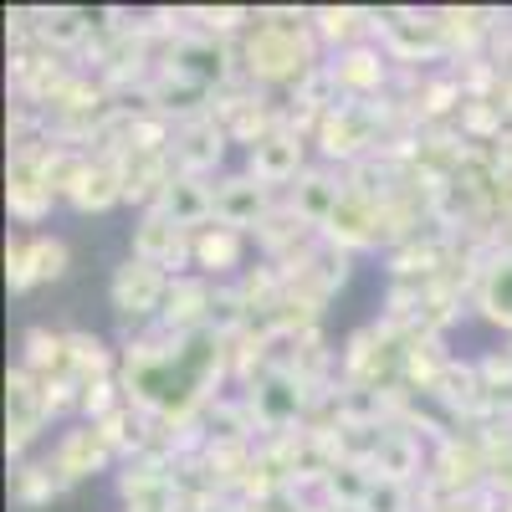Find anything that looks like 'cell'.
Here are the masks:
<instances>
[{
  "instance_id": "obj_1",
  "label": "cell",
  "mask_w": 512,
  "mask_h": 512,
  "mask_svg": "<svg viewBox=\"0 0 512 512\" xmlns=\"http://www.w3.org/2000/svg\"><path fill=\"white\" fill-rule=\"evenodd\" d=\"M323 41L313 31V11H262L256 26H246L241 47H236V62H241V77L251 82H303L308 72H318Z\"/></svg>"
},
{
  "instance_id": "obj_2",
  "label": "cell",
  "mask_w": 512,
  "mask_h": 512,
  "mask_svg": "<svg viewBox=\"0 0 512 512\" xmlns=\"http://www.w3.org/2000/svg\"><path fill=\"white\" fill-rule=\"evenodd\" d=\"M374 31H379V47L390 62H436L446 52V36H441V21L436 11L420 16V11H379L374 16Z\"/></svg>"
},
{
  "instance_id": "obj_3",
  "label": "cell",
  "mask_w": 512,
  "mask_h": 512,
  "mask_svg": "<svg viewBox=\"0 0 512 512\" xmlns=\"http://www.w3.org/2000/svg\"><path fill=\"white\" fill-rule=\"evenodd\" d=\"M164 292H169L164 267L128 256V262L113 272V282H108V303H113V313H118L123 323H144V318H159Z\"/></svg>"
},
{
  "instance_id": "obj_4",
  "label": "cell",
  "mask_w": 512,
  "mask_h": 512,
  "mask_svg": "<svg viewBox=\"0 0 512 512\" xmlns=\"http://www.w3.org/2000/svg\"><path fill=\"white\" fill-rule=\"evenodd\" d=\"M303 169H308V134H297V128H277L256 149H246V175L267 190H292L303 180Z\"/></svg>"
},
{
  "instance_id": "obj_5",
  "label": "cell",
  "mask_w": 512,
  "mask_h": 512,
  "mask_svg": "<svg viewBox=\"0 0 512 512\" xmlns=\"http://www.w3.org/2000/svg\"><path fill=\"white\" fill-rule=\"evenodd\" d=\"M134 256L139 262H154L164 272L185 277V262H195V231H185L180 221H169L164 210H144L134 226Z\"/></svg>"
},
{
  "instance_id": "obj_6",
  "label": "cell",
  "mask_w": 512,
  "mask_h": 512,
  "mask_svg": "<svg viewBox=\"0 0 512 512\" xmlns=\"http://www.w3.org/2000/svg\"><path fill=\"white\" fill-rule=\"evenodd\" d=\"M41 144H47V139L21 144V149L11 154V185H6V205H11V216H16L21 226L47 221V216H52V205H57L52 185L41 180Z\"/></svg>"
},
{
  "instance_id": "obj_7",
  "label": "cell",
  "mask_w": 512,
  "mask_h": 512,
  "mask_svg": "<svg viewBox=\"0 0 512 512\" xmlns=\"http://www.w3.org/2000/svg\"><path fill=\"white\" fill-rule=\"evenodd\" d=\"M6 405H11V456H26V446L47 431L52 420V405H47V379H36L31 369H11L6 379Z\"/></svg>"
},
{
  "instance_id": "obj_8",
  "label": "cell",
  "mask_w": 512,
  "mask_h": 512,
  "mask_svg": "<svg viewBox=\"0 0 512 512\" xmlns=\"http://www.w3.org/2000/svg\"><path fill=\"white\" fill-rule=\"evenodd\" d=\"M226 144H231V134L221 128V118L205 113V118H195V123H175V144H169V159H175L180 175L205 180L210 169L226 164Z\"/></svg>"
},
{
  "instance_id": "obj_9",
  "label": "cell",
  "mask_w": 512,
  "mask_h": 512,
  "mask_svg": "<svg viewBox=\"0 0 512 512\" xmlns=\"http://www.w3.org/2000/svg\"><path fill=\"white\" fill-rule=\"evenodd\" d=\"M113 461L118 456H113L108 436L98 431V420H82V425H72V431H62V441L52 451V472L62 477V487H72V482L98 477L103 466H113Z\"/></svg>"
},
{
  "instance_id": "obj_10",
  "label": "cell",
  "mask_w": 512,
  "mask_h": 512,
  "mask_svg": "<svg viewBox=\"0 0 512 512\" xmlns=\"http://www.w3.org/2000/svg\"><path fill=\"white\" fill-rule=\"evenodd\" d=\"M338 93H344L349 103H374L384 93V82H390V57H384V47H374V41H359V47L338 52L328 62Z\"/></svg>"
},
{
  "instance_id": "obj_11",
  "label": "cell",
  "mask_w": 512,
  "mask_h": 512,
  "mask_svg": "<svg viewBox=\"0 0 512 512\" xmlns=\"http://www.w3.org/2000/svg\"><path fill=\"white\" fill-rule=\"evenodd\" d=\"M349 195V185H344V169H333V164H308L303 169V180H297L292 190H287V205L303 216L318 236H323V226L333 221V210H338V200Z\"/></svg>"
},
{
  "instance_id": "obj_12",
  "label": "cell",
  "mask_w": 512,
  "mask_h": 512,
  "mask_svg": "<svg viewBox=\"0 0 512 512\" xmlns=\"http://www.w3.org/2000/svg\"><path fill=\"white\" fill-rule=\"evenodd\" d=\"M210 292L216 282L205 277H169V292H164V308H159V328H169L175 338H190V333H205L210 328Z\"/></svg>"
},
{
  "instance_id": "obj_13",
  "label": "cell",
  "mask_w": 512,
  "mask_h": 512,
  "mask_svg": "<svg viewBox=\"0 0 512 512\" xmlns=\"http://www.w3.org/2000/svg\"><path fill=\"white\" fill-rule=\"evenodd\" d=\"M272 190L256 185L251 175H226L216 185V226H231V231H256L267 216H272Z\"/></svg>"
},
{
  "instance_id": "obj_14",
  "label": "cell",
  "mask_w": 512,
  "mask_h": 512,
  "mask_svg": "<svg viewBox=\"0 0 512 512\" xmlns=\"http://www.w3.org/2000/svg\"><path fill=\"white\" fill-rule=\"evenodd\" d=\"M323 241L344 246V251H369V246H384V205L364 200V195H344L333 210V221L323 226Z\"/></svg>"
},
{
  "instance_id": "obj_15",
  "label": "cell",
  "mask_w": 512,
  "mask_h": 512,
  "mask_svg": "<svg viewBox=\"0 0 512 512\" xmlns=\"http://www.w3.org/2000/svg\"><path fill=\"white\" fill-rule=\"evenodd\" d=\"M420 466H425L420 436H415V431H405V425H384V431H379V446H374V456H369L374 482L415 487V477H425Z\"/></svg>"
},
{
  "instance_id": "obj_16",
  "label": "cell",
  "mask_w": 512,
  "mask_h": 512,
  "mask_svg": "<svg viewBox=\"0 0 512 512\" xmlns=\"http://www.w3.org/2000/svg\"><path fill=\"white\" fill-rule=\"evenodd\" d=\"M436 405L446 410V415H456V420H477V415H492V400H487V379H482V369L477 364H446V374H441V384H436Z\"/></svg>"
},
{
  "instance_id": "obj_17",
  "label": "cell",
  "mask_w": 512,
  "mask_h": 512,
  "mask_svg": "<svg viewBox=\"0 0 512 512\" xmlns=\"http://www.w3.org/2000/svg\"><path fill=\"white\" fill-rule=\"evenodd\" d=\"M159 210L169 221H180L185 231H205L210 221H216V185H205L195 175H175L159 200Z\"/></svg>"
},
{
  "instance_id": "obj_18",
  "label": "cell",
  "mask_w": 512,
  "mask_h": 512,
  "mask_svg": "<svg viewBox=\"0 0 512 512\" xmlns=\"http://www.w3.org/2000/svg\"><path fill=\"white\" fill-rule=\"evenodd\" d=\"M477 308L487 323L512 333V256L507 251H487L482 256V272H477Z\"/></svg>"
},
{
  "instance_id": "obj_19",
  "label": "cell",
  "mask_w": 512,
  "mask_h": 512,
  "mask_svg": "<svg viewBox=\"0 0 512 512\" xmlns=\"http://www.w3.org/2000/svg\"><path fill=\"white\" fill-rule=\"evenodd\" d=\"M118 200H123V175H118V164L93 154L88 175H82V185L67 195V205L82 210V216H103V210H113Z\"/></svg>"
},
{
  "instance_id": "obj_20",
  "label": "cell",
  "mask_w": 512,
  "mask_h": 512,
  "mask_svg": "<svg viewBox=\"0 0 512 512\" xmlns=\"http://www.w3.org/2000/svg\"><path fill=\"white\" fill-rule=\"evenodd\" d=\"M21 369H31L36 379H72V359H67V333L52 328H26L21 338Z\"/></svg>"
},
{
  "instance_id": "obj_21",
  "label": "cell",
  "mask_w": 512,
  "mask_h": 512,
  "mask_svg": "<svg viewBox=\"0 0 512 512\" xmlns=\"http://www.w3.org/2000/svg\"><path fill=\"white\" fill-rule=\"evenodd\" d=\"M241 251H246V236L231 231V226H216V221H210L205 231H195V267H200L205 277L236 272V267H241Z\"/></svg>"
},
{
  "instance_id": "obj_22",
  "label": "cell",
  "mask_w": 512,
  "mask_h": 512,
  "mask_svg": "<svg viewBox=\"0 0 512 512\" xmlns=\"http://www.w3.org/2000/svg\"><path fill=\"white\" fill-rule=\"evenodd\" d=\"M41 31L36 41L52 52H72V47H88L93 41V11H72V6H57V11H36Z\"/></svg>"
},
{
  "instance_id": "obj_23",
  "label": "cell",
  "mask_w": 512,
  "mask_h": 512,
  "mask_svg": "<svg viewBox=\"0 0 512 512\" xmlns=\"http://www.w3.org/2000/svg\"><path fill=\"white\" fill-rule=\"evenodd\" d=\"M313 31H318V41H338V52H349L374 31V16L354 11V6H323V11H313Z\"/></svg>"
},
{
  "instance_id": "obj_24",
  "label": "cell",
  "mask_w": 512,
  "mask_h": 512,
  "mask_svg": "<svg viewBox=\"0 0 512 512\" xmlns=\"http://www.w3.org/2000/svg\"><path fill=\"white\" fill-rule=\"evenodd\" d=\"M67 359H72V379L88 384V379H108L113 354L98 333H67Z\"/></svg>"
},
{
  "instance_id": "obj_25",
  "label": "cell",
  "mask_w": 512,
  "mask_h": 512,
  "mask_svg": "<svg viewBox=\"0 0 512 512\" xmlns=\"http://www.w3.org/2000/svg\"><path fill=\"white\" fill-rule=\"evenodd\" d=\"M62 492V477L52 472V461L41 466V461H21L16 466V502L26 507H41V502H52Z\"/></svg>"
},
{
  "instance_id": "obj_26",
  "label": "cell",
  "mask_w": 512,
  "mask_h": 512,
  "mask_svg": "<svg viewBox=\"0 0 512 512\" xmlns=\"http://www.w3.org/2000/svg\"><path fill=\"white\" fill-rule=\"evenodd\" d=\"M26 251H31V277H36V282L67 277V246H62L57 236H31Z\"/></svg>"
},
{
  "instance_id": "obj_27",
  "label": "cell",
  "mask_w": 512,
  "mask_h": 512,
  "mask_svg": "<svg viewBox=\"0 0 512 512\" xmlns=\"http://www.w3.org/2000/svg\"><path fill=\"white\" fill-rule=\"evenodd\" d=\"M118 405H128V400H118V384H113V374H108V379H88V384H82V400H77V410L88 415V420H103V415H113Z\"/></svg>"
},
{
  "instance_id": "obj_28",
  "label": "cell",
  "mask_w": 512,
  "mask_h": 512,
  "mask_svg": "<svg viewBox=\"0 0 512 512\" xmlns=\"http://www.w3.org/2000/svg\"><path fill=\"white\" fill-rule=\"evenodd\" d=\"M26 241H31V236H16V241L6 246V277H11V292H31V287H36V277H31V251H26Z\"/></svg>"
},
{
  "instance_id": "obj_29",
  "label": "cell",
  "mask_w": 512,
  "mask_h": 512,
  "mask_svg": "<svg viewBox=\"0 0 512 512\" xmlns=\"http://www.w3.org/2000/svg\"><path fill=\"white\" fill-rule=\"evenodd\" d=\"M492 221H512V164L497 169V190H492Z\"/></svg>"
},
{
  "instance_id": "obj_30",
  "label": "cell",
  "mask_w": 512,
  "mask_h": 512,
  "mask_svg": "<svg viewBox=\"0 0 512 512\" xmlns=\"http://www.w3.org/2000/svg\"><path fill=\"white\" fill-rule=\"evenodd\" d=\"M502 512H512V502H502Z\"/></svg>"
}]
</instances>
